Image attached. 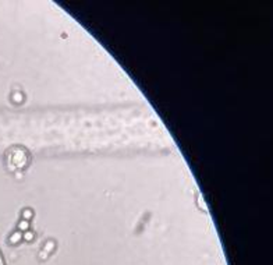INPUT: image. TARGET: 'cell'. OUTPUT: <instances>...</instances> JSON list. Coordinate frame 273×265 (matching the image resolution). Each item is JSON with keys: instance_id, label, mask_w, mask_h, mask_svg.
<instances>
[{"instance_id": "obj_1", "label": "cell", "mask_w": 273, "mask_h": 265, "mask_svg": "<svg viewBox=\"0 0 273 265\" xmlns=\"http://www.w3.org/2000/svg\"><path fill=\"white\" fill-rule=\"evenodd\" d=\"M29 152L22 148V146H14L7 152L6 162H7V168L11 172H17V170L25 169L28 163H29Z\"/></svg>"}]
</instances>
